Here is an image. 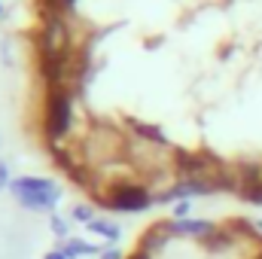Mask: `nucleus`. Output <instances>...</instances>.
Segmentation results:
<instances>
[{
  "mask_svg": "<svg viewBox=\"0 0 262 259\" xmlns=\"http://www.w3.org/2000/svg\"><path fill=\"white\" fill-rule=\"evenodd\" d=\"M73 101L76 95L70 89H46V116H43V137L46 146H61L73 128Z\"/></svg>",
  "mask_w": 262,
  "mask_h": 259,
  "instance_id": "nucleus-1",
  "label": "nucleus"
},
{
  "mask_svg": "<svg viewBox=\"0 0 262 259\" xmlns=\"http://www.w3.org/2000/svg\"><path fill=\"white\" fill-rule=\"evenodd\" d=\"M0 18H3V3H0Z\"/></svg>",
  "mask_w": 262,
  "mask_h": 259,
  "instance_id": "nucleus-17",
  "label": "nucleus"
},
{
  "mask_svg": "<svg viewBox=\"0 0 262 259\" xmlns=\"http://www.w3.org/2000/svg\"><path fill=\"white\" fill-rule=\"evenodd\" d=\"M256 229H259V232H262V220H259V223H256Z\"/></svg>",
  "mask_w": 262,
  "mask_h": 259,
  "instance_id": "nucleus-16",
  "label": "nucleus"
},
{
  "mask_svg": "<svg viewBox=\"0 0 262 259\" xmlns=\"http://www.w3.org/2000/svg\"><path fill=\"white\" fill-rule=\"evenodd\" d=\"M152 201H156V195L149 192L146 186H140V183H128V180L113 183V186L104 192V198H101L104 207L119 210V213H140V210H146Z\"/></svg>",
  "mask_w": 262,
  "mask_h": 259,
  "instance_id": "nucleus-3",
  "label": "nucleus"
},
{
  "mask_svg": "<svg viewBox=\"0 0 262 259\" xmlns=\"http://www.w3.org/2000/svg\"><path fill=\"white\" fill-rule=\"evenodd\" d=\"M89 229H92L98 238H107V241H119V235H122V229H119L113 220H104V217H95V220L89 223Z\"/></svg>",
  "mask_w": 262,
  "mask_h": 259,
  "instance_id": "nucleus-7",
  "label": "nucleus"
},
{
  "mask_svg": "<svg viewBox=\"0 0 262 259\" xmlns=\"http://www.w3.org/2000/svg\"><path fill=\"white\" fill-rule=\"evenodd\" d=\"M174 162L186 180H204V183H213L220 189V177L226 174V168L216 156H210V153H177Z\"/></svg>",
  "mask_w": 262,
  "mask_h": 259,
  "instance_id": "nucleus-4",
  "label": "nucleus"
},
{
  "mask_svg": "<svg viewBox=\"0 0 262 259\" xmlns=\"http://www.w3.org/2000/svg\"><path fill=\"white\" fill-rule=\"evenodd\" d=\"M9 183H12V177H9V168H6V162L0 159V189H9Z\"/></svg>",
  "mask_w": 262,
  "mask_h": 259,
  "instance_id": "nucleus-11",
  "label": "nucleus"
},
{
  "mask_svg": "<svg viewBox=\"0 0 262 259\" xmlns=\"http://www.w3.org/2000/svg\"><path fill=\"white\" fill-rule=\"evenodd\" d=\"M70 226H73V220L70 217H64V213H49V229H52V235L55 238H61V241H67L70 238Z\"/></svg>",
  "mask_w": 262,
  "mask_h": 259,
  "instance_id": "nucleus-8",
  "label": "nucleus"
},
{
  "mask_svg": "<svg viewBox=\"0 0 262 259\" xmlns=\"http://www.w3.org/2000/svg\"><path fill=\"white\" fill-rule=\"evenodd\" d=\"M168 229V235H192V238H210L216 232L213 223L207 220H174V223H162Z\"/></svg>",
  "mask_w": 262,
  "mask_h": 259,
  "instance_id": "nucleus-5",
  "label": "nucleus"
},
{
  "mask_svg": "<svg viewBox=\"0 0 262 259\" xmlns=\"http://www.w3.org/2000/svg\"><path fill=\"white\" fill-rule=\"evenodd\" d=\"M189 207H192V204H189L186 198H183V201H177V204H174V217H177V220H183V217L189 213Z\"/></svg>",
  "mask_w": 262,
  "mask_h": 259,
  "instance_id": "nucleus-12",
  "label": "nucleus"
},
{
  "mask_svg": "<svg viewBox=\"0 0 262 259\" xmlns=\"http://www.w3.org/2000/svg\"><path fill=\"white\" fill-rule=\"evenodd\" d=\"M0 143H3V137H0Z\"/></svg>",
  "mask_w": 262,
  "mask_h": 259,
  "instance_id": "nucleus-18",
  "label": "nucleus"
},
{
  "mask_svg": "<svg viewBox=\"0 0 262 259\" xmlns=\"http://www.w3.org/2000/svg\"><path fill=\"white\" fill-rule=\"evenodd\" d=\"M128 259H149V253H143V250H137V253H131Z\"/></svg>",
  "mask_w": 262,
  "mask_h": 259,
  "instance_id": "nucleus-15",
  "label": "nucleus"
},
{
  "mask_svg": "<svg viewBox=\"0 0 262 259\" xmlns=\"http://www.w3.org/2000/svg\"><path fill=\"white\" fill-rule=\"evenodd\" d=\"M98 259H125V256H122L119 247H107V250H101V256Z\"/></svg>",
  "mask_w": 262,
  "mask_h": 259,
  "instance_id": "nucleus-13",
  "label": "nucleus"
},
{
  "mask_svg": "<svg viewBox=\"0 0 262 259\" xmlns=\"http://www.w3.org/2000/svg\"><path fill=\"white\" fill-rule=\"evenodd\" d=\"M241 189H247V186H262V168L259 165H244L241 168Z\"/></svg>",
  "mask_w": 262,
  "mask_h": 259,
  "instance_id": "nucleus-9",
  "label": "nucleus"
},
{
  "mask_svg": "<svg viewBox=\"0 0 262 259\" xmlns=\"http://www.w3.org/2000/svg\"><path fill=\"white\" fill-rule=\"evenodd\" d=\"M95 217H98V213H95L92 204H73V210H70V220H73V223H85V226H89Z\"/></svg>",
  "mask_w": 262,
  "mask_h": 259,
  "instance_id": "nucleus-10",
  "label": "nucleus"
},
{
  "mask_svg": "<svg viewBox=\"0 0 262 259\" xmlns=\"http://www.w3.org/2000/svg\"><path fill=\"white\" fill-rule=\"evenodd\" d=\"M43 259H67V256L61 253V250H49V253H46Z\"/></svg>",
  "mask_w": 262,
  "mask_h": 259,
  "instance_id": "nucleus-14",
  "label": "nucleus"
},
{
  "mask_svg": "<svg viewBox=\"0 0 262 259\" xmlns=\"http://www.w3.org/2000/svg\"><path fill=\"white\" fill-rule=\"evenodd\" d=\"M9 192L15 195V201L25 207V210H34V213H55L58 201L64 189L49 180V177H12L9 183Z\"/></svg>",
  "mask_w": 262,
  "mask_h": 259,
  "instance_id": "nucleus-2",
  "label": "nucleus"
},
{
  "mask_svg": "<svg viewBox=\"0 0 262 259\" xmlns=\"http://www.w3.org/2000/svg\"><path fill=\"white\" fill-rule=\"evenodd\" d=\"M61 253H64L67 259H82V256H101V250L92 244V241H85V238H67V241H61V247H58Z\"/></svg>",
  "mask_w": 262,
  "mask_h": 259,
  "instance_id": "nucleus-6",
  "label": "nucleus"
}]
</instances>
